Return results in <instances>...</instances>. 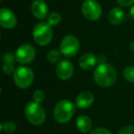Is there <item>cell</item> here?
I'll return each mask as SVG.
<instances>
[{
	"label": "cell",
	"instance_id": "cell-24",
	"mask_svg": "<svg viewBox=\"0 0 134 134\" xmlns=\"http://www.w3.org/2000/svg\"><path fill=\"white\" fill-rule=\"evenodd\" d=\"M117 2L121 7H129L133 4L134 0H117Z\"/></svg>",
	"mask_w": 134,
	"mask_h": 134
},
{
	"label": "cell",
	"instance_id": "cell-13",
	"mask_svg": "<svg viewBox=\"0 0 134 134\" xmlns=\"http://www.w3.org/2000/svg\"><path fill=\"white\" fill-rule=\"evenodd\" d=\"M97 59L92 53H85L79 59V66L84 70H91L96 66Z\"/></svg>",
	"mask_w": 134,
	"mask_h": 134
},
{
	"label": "cell",
	"instance_id": "cell-17",
	"mask_svg": "<svg viewBox=\"0 0 134 134\" xmlns=\"http://www.w3.org/2000/svg\"><path fill=\"white\" fill-rule=\"evenodd\" d=\"M123 76L128 82L134 83V66L126 67L123 71Z\"/></svg>",
	"mask_w": 134,
	"mask_h": 134
},
{
	"label": "cell",
	"instance_id": "cell-7",
	"mask_svg": "<svg viewBox=\"0 0 134 134\" xmlns=\"http://www.w3.org/2000/svg\"><path fill=\"white\" fill-rule=\"evenodd\" d=\"M82 13L88 20L96 21L101 17L102 8L96 0H86L82 6Z\"/></svg>",
	"mask_w": 134,
	"mask_h": 134
},
{
	"label": "cell",
	"instance_id": "cell-12",
	"mask_svg": "<svg viewBox=\"0 0 134 134\" xmlns=\"http://www.w3.org/2000/svg\"><path fill=\"white\" fill-rule=\"evenodd\" d=\"M94 100H95V97L91 92L84 91L77 96L76 99H75V104L80 108H86L92 106Z\"/></svg>",
	"mask_w": 134,
	"mask_h": 134
},
{
	"label": "cell",
	"instance_id": "cell-21",
	"mask_svg": "<svg viewBox=\"0 0 134 134\" xmlns=\"http://www.w3.org/2000/svg\"><path fill=\"white\" fill-rule=\"evenodd\" d=\"M3 70H4V73L6 74V75H11V74H14V72H15V67H14V63H4Z\"/></svg>",
	"mask_w": 134,
	"mask_h": 134
},
{
	"label": "cell",
	"instance_id": "cell-1",
	"mask_svg": "<svg viewBox=\"0 0 134 134\" xmlns=\"http://www.w3.org/2000/svg\"><path fill=\"white\" fill-rule=\"evenodd\" d=\"M94 80L102 87L112 86L117 80V71L112 65L106 63H101L96 68L94 73Z\"/></svg>",
	"mask_w": 134,
	"mask_h": 134
},
{
	"label": "cell",
	"instance_id": "cell-6",
	"mask_svg": "<svg viewBox=\"0 0 134 134\" xmlns=\"http://www.w3.org/2000/svg\"><path fill=\"white\" fill-rule=\"evenodd\" d=\"M80 48V43L75 36L66 35L63 39L60 46V51L62 54L65 57H74L77 54Z\"/></svg>",
	"mask_w": 134,
	"mask_h": 134
},
{
	"label": "cell",
	"instance_id": "cell-18",
	"mask_svg": "<svg viewBox=\"0 0 134 134\" xmlns=\"http://www.w3.org/2000/svg\"><path fill=\"white\" fill-rule=\"evenodd\" d=\"M62 20V17L58 12H52L48 17V23L51 26H56Z\"/></svg>",
	"mask_w": 134,
	"mask_h": 134
},
{
	"label": "cell",
	"instance_id": "cell-25",
	"mask_svg": "<svg viewBox=\"0 0 134 134\" xmlns=\"http://www.w3.org/2000/svg\"><path fill=\"white\" fill-rule=\"evenodd\" d=\"M130 18H131V19L134 20V6H132L131 8H130Z\"/></svg>",
	"mask_w": 134,
	"mask_h": 134
},
{
	"label": "cell",
	"instance_id": "cell-26",
	"mask_svg": "<svg viewBox=\"0 0 134 134\" xmlns=\"http://www.w3.org/2000/svg\"><path fill=\"white\" fill-rule=\"evenodd\" d=\"M130 51L134 52V42H131L130 44Z\"/></svg>",
	"mask_w": 134,
	"mask_h": 134
},
{
	"label": "cell",
	"instance_id": "cell-4",
	"mask_svg": "<svg viewBox=\"0 0 134 134\" xmlns=\"http://www.w3.org/2000/svg\"><path fill=\"white\" fill-rule=\"evenodd\" d=\"M33 39L41 46L50 44L52 40V30L51 25L46 22H40L33 29Z\"/></svg>",
	"mask_w": 134,
	"mask_h": 134
},
{
	"label": "cell",
	"instance_id": "cell-5",
	"mask_svg": "<svg viewBox=\"0 0 134 134\" xmlns=\"http://www.w3.org/2000/svg\"><path fill=\"white\" fill-rule=\"evenodd\" d=\"M14 82L18 87L26 89L30 87L33 83L34 74L30 67L19 66L15 70L13 74Z\"/></svg>",
	"mask_w": 134,
	"mask_h": 134
},
{
	"label": "cell",
	"instance_id": "cell-10",
	"mask_svg": "<svg viewBox=\"0 0 134 134\" xmlns=\"http://www.w3.org/2000/svg\"><path fill=\"white\" fill-rule=\"evenodd\" d=\"M0 25L7 30H11L17 25V18L11 10L1 8L0 10Z\"/></svg>",
	"mask_w": 134,
	"mask_h": 134
},
{
	"label": "cell",
	"instance_id": "cell-23",
	"mask_svg": "<svg viewBox=\"0 0 134 134\" xmlns=\"http://www.w3.org/2000/svg\"><path fill=\"white\" fill-rule=\"evenodd\" d=\"M90 134H111V132L109 131L108 130L104 128H97L95 130H93Z\"/></svg>",
	"mask_w": 134,
	"mask_h": 134
},
{
	"label": "cell",
	"instance_id": "cell-8",
	"mask_svg": "<svg viewBox=\"0 0 134 134\" xmlns=\"http://www.w3.org/2000/svg\"><path fill=\"white\" fill-rule=\"evenodd\" d=\"M36 55L35 49L30 44H22L16 52V61L21 64H28L34 60Z\"/></svg>",
	"mask_w": 134,
	"mask_h": 134
},
{
	"label": "cell",
	"instance_id": "cell-9",
	"mask_svg": "<svg viewBox=\"0 0 134 134\" xmlns=\"http://www.w3.org/2000/svg\"><path fill=\"white\" fill-rule=\"evenodd\" d=\"M56 75L61 80H69L74 75V65L68 60H63L56 67Z\"/></svg>",
	"mask_w": 134,
	"mask_h": 134
},
{
	"label": "cell",
	"instance_id": "cell-2",
	"mask_svg": "<svg viewBox=\"0 0 134 134\" xmlns=\"http://www.w3.org/2000/svg\"><path fill=\"white\" fill-rule=\"evenodd\" d=\"M75 113L74 104L69 100L63 99L56 104L54 108V119L59 123H66L72 119Z\"/></svg>",
	"mask_w": 134,
	"mask_h": 134
},
{
	"label": "cell",
	"instance_id": "cell-3",
	"mask_svg": "<svg viewBox=\"0 0 134 134\" xmlns=\"http://www.w3.org/2000/svg\"><path fill=\"white\" fill-rule=\"evenodd\" d=\"M25 116L33 125H41L45 121L46 113L43 108L36 102H30L25 107Z\"/></svg>",
	"mask_w": 134,
	"mask_h": 134
},
{
	"label": "cell",
	"instance_id": "cell-22",
	"mask_svg": "<svg viewBox=\"0 0 134 134\" xmlns=\"http://www.w3.org/2000/svg\"><path fill=\"white\" fill-rule=\"evenodd\" d=\"M119 134H134V126H125L121 128L119 131Z\"/></svg>",
	"mask_w": 134,
	"mask_h": 134
},
{
	"label": "cell",
	"instance_id": "cell-15",
	"mask_svg": "<svg viewBox=\"0 0 134 134\" xmlns=\"http://www.w3.org/2000/svg\"><path fill=\"white\" fill-rule=\"evenodd\" d=\"M76 127L81 132L86 133L92 128V121L87 116H79L76 119Z\"/></svg>",
	"mask_w": 134,
	"mask_h": 134
},
{
	"label": "cell",
	"instance_id": "cell-11",
	"mask_svg": "<svg viewBox=\"0 0 134 134\" xmlns=\"http://www.w3.org/2000/svg\"><path fill=\"white\" fill-rule=\"evenodd\" d=\"M31 12L35 18L43 19L48 14V7L43 0H35L31 5Z\"/></svg>",
	"mask_w": 134,
	"mask_h": 134
},
{
	"label": "cell",
	"instance_id": "cell-14",
	"mask_svg": "<svg viewBox=\"0 0 134 134\" xmlns=\"http://www.w3.org/2000/svg\"><path fill=\"white\" fill-rule=\"evenodd\" d=\"M108 21L113 25H119L124 21L125 14L123 10L119 8H114L108 13Z\"/></svg>",
	"mask_w": 134,
	"mask_h": 134
},
{
	"label": "cell",
	"instance_id": "cell-20",
	"mask_svg": "<svg viewBox=\"0 0 134 134\" xmlns=\"http://www.w3.org/2000/svg\"><path fill=\"white\" fill-rule=\"evenodd\" d=\"M33 99L34 102L36 103H41L45 100V93L42 90H36L33 93Z\"/></svg>",
	"mask_w": 134,
	"mask_h": 134
},
{
	"label": "cell",
	"instance_id": "cell-19",
	"mask_svg": "<svg viewBox=\"0 0 134 134\" xmlns=\"http://www.w3.org/2000/svg\"><path fill=\"white\" fill-rule=\"evenodd\" d=\"M16 129H17V125L13 121H6L1 125V130H4L7 133H12L15 131Z\"/></svg>",
	"mask_w": 134,
	"mask_h": 134
},
{
	"label": "cell",
	"instance_id": "cell-16",
	"mask_svg": "<svg viewBox=\"0 0 134 134\" xmlns=\"http://www.w3.org/2000/svg\"><path fill=\"white\" fill-rule=\"evenodd\" d=\"M61 56H62L61 51H58L54 49V50H51L50 52L47 53V60H48L50 63H54L60 61Z\"/></svg>",
	"mask_w": 134,
	"mask_h": 134
}]
</instances>
